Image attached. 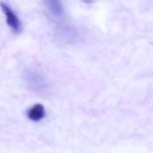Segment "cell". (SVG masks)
<instances>
[{
  "instance_id": "6da1fadb",
  "label": "cell",
  "mask_w": 153,
  "mask_h": 153,
  "mask_svg": "<svg viewBox=\"0 0 153 153\" xmlns=\"http://www.w3.org/2000/svg\"><path fill=\"white\" fill-rule=\"evenodd\" d=\"M0 7H1L2 13H3L4 16H5L6 24H8L15 32H20L21 31V21L19 20L17 15L13 12L10 6L4 4L3 2L0 3Z\"/></svg>"
},
{
  "instance_id": "7a4b0ae2",
  "label": "cell",
  "mask_w": 153,
  "mask_h": 153,
  "mask_svg": "<svg viewBox=\"0 0 153 153\" xmlns=\"http://www.w3.org/2000/svg\"><path fill=\"white\" fill-rule=\"evenodd\" d=\"M45 116V109L44 106L40 103L35 104L27 111V118L34 122H38L42 120Z\"/></svg>"
},
{
  "instance_id": "3957f363",
  "label": "cell",
  "mask_w": 153,
  "mask_h": 153,
  "mask_svg": "<svg viewBox=\"0 0 153 153\" xmlns=\"http://www.w3.org/2000/svg\"><path fill=\"white\" fill-rule=\"evenodd\" d=\"M47 10L51 13V15L56 17H60L63 14V5L60 0H44Z\"/></svg>"
}]
</instances>
